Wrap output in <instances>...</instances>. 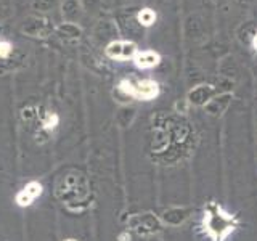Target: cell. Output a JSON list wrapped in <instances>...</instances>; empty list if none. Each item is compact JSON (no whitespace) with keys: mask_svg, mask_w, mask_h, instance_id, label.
<instances>
[{"mask_svg":"<svg viewBox=\"0 0 257 241\" xmlns=\"http://www.w3.org/2000/svg\"><path fill=\"white\" fill-rule=\"evenodd\" d=\"M117 90L124 96H127V98L150 101L155 100L159 95V84L153 79H143V80H137V82L124 79L119 82Z\"/></svg>","mask_w":257,"mask_h":241,"instance_id":"cell-1","label":"cell"},{"mask_svg":"<svg viewBox=\"0 0 257 241\" xmlns=\"http://www.w3.org/2000/svg\"><path fill=\"white\" fill-rule=\"evenodd\" d=\"M137 52H139V48H137V44L132 42V40H111L104 47V53H106L108 58L116 61L134 60Z\"/></svg>","mask_w":257,"mask_h":241,"instance_id":"cell-2","label":"cell"},{"mask_svg":"<svg viewBox=\"0 0 257 241\" xmlns=\"http://www.w3.org/2000/svg\"><path fill=\"white\" fill-rule=\"evenodd\" d=\"M21 31H23L26 36L44 39V37H48V36L52 34L53 26H52L50 20L44 18V16H36V15H32V16H28V18L23 21V24H21Z\"/></svg>","mask_w":257,"mask_h":241,"instance_id":"cell-3","label":"cell"},{"mask_svg":"<svg viewBox=\"0 0 257 241\" xmlns=\"http://www.w3.org/2000/svg\"><path fill=\"white\" fill-rule=\"evenodd\" d=\"M44 193V187L42 183L37 180H32L29 183H26L24 187L16 193L15 196V203L20 207H29L31 204H34V201Z\"/></svg>","mask_w":257,"mask_h":241,"instance_id":"cell-4","label":"cell"},{"mask_svg":"<svg viewBox=\"0 0 257 241\" xmlns=\"http://www.w3.org/2000/svg\"><path fill=\"white\" fill-rule=\"evenodd\" d=\"M134 63L139 69H151L161 63V55L155 50H139L134 56Z\"/></svg>","mask_w":257,"mask_h":241,"instance_id":"cell-5","label":"cell"},{"mask_svg":"<svg viewBox=\"0 0 257 241\" xmlns=\"http://www.w3.org/2000/svg\"><path fill=\"white\" fill-rule=\"evenodd\" d=\"M55 32H56V36H60L61 39H79L82 36V28H80L77 23L63 21L60 26H56Z\"/></svg>","mask_w":257,"mask_h":241,"instance_id":"cell-6","label":"cell"},{"mask_svg":"<svg viewBox=\"0 0 257 241\" xmlns=\"http://www.w3.org/2000/svg\"><path fill=\"white\" fill-rule=\"evenodd\" d=\"M214 93V88L211 85H198L196 88L188 93V100L193 104H206Z\"/></svg>","mask_w":257,"mask_h":241,"instance_id":"cell-7","label":"cell"},{"mask_svg":"<svg viewBox=\"0 0 257 241\" xmlns=\"http://www.w3.org/2000/svg\"><path fill=\"white\" fill-rule=\"evenodd\" d=\"M156 20H158V15L153 8L145 7L139 13H137V21H139V24L142 28H151L153 24L156 23Z\"/></svg>","mask_w":257,"mask_h":241,"instance_id":"cell-8","label":"cell"},{"mask_svg":"<svg viewBox=\"0 0 257 241\" xmlns=\"http://www.w3.org/2000/svg\"><path fill=\"white\" fill-rule=\"evenodd\" d=\"M61 8H63V16H66L68 21L76 23L74 21L77 18V12L76 10H79V8H80L79 7V0H64Z\"/></svg>","mask_w":257,"mask_h":241,"instance_id":"cell-9","label":"cell"},{"mask_svg":"<svg viewBox=\"0 0 257 241\" xmlns=\"http://www.w3.org/2000/svg\"><path fill=\"white\" fill-rule=\"evenodd\" d=\"M58 5V0H32V7L37 12H50L52 8Z\"/></svg>","mask_w":257,"mask_h":241,"instance_id":"cell-10","label":"cell"},{"mask_svg":"<svg viewBox=\"0 0 257 241\" xmlns=\"http://www.w3.org/2000/svg\"><path fill=\"white\" fill-rule=\"evenodd\" d=\"M58 124H60V116L56 112H48L42 120V127L45 131H55Z\"/></svg>","mask_w":257,"mask_h":241,"instance_id":"cell-11","label":"cell"},{"mask_svg":"<svg viewBox=\"0 0 257 241\" xmlns=\"http://www.w3.org/2000/svg\"><path fill=\"white\" fill-rule=\"evenodd\" d=\"M13 52V45L10 40H0V58H8Z\"/></svg>","mask_w":257,"mask_h":241,"instance_id":"cell-12","label":"cell"},{"mask_svg":"<svg viewBox=\"0 0 257 241\" xmlns=\"http://www.w3.org/2000/svg\"><path fill=\"white\" fill-rule=\"evenodd\" d=\"M5 16H7V8L2 4H0V21H4Z\"/></svg>","mask_w":257,"mask_h":241,"instance_id":"cell-13","label":"cell"},{"mask_svg":"<svg viewBox=\"0 0 257 241\" xmlns=\"http://www.w3.org/2000/svg\"><path fill=\"white\" fill-rule=\"evenodd\" d=\"M251 44H252V48H254V50L257 52V32H254V36H252Z\"/></svg>","mask_w":257,"mask_h":241,"instance_id":"cell-14","label":"cell"},{"mask_svg":"<svg viewBox=\"0 0 257 241\" xmlns=\"http://www.w3.org/2000/svg\"><path fill=\"white\" fill-rule=\"evenodd\" d=\"M64 241H77V239H74V238H68V239H64Z\"/></svg>","mask_w":257,"mask_h":241,"instance_id":"cell-15","label":"cell"}]
</instances>
